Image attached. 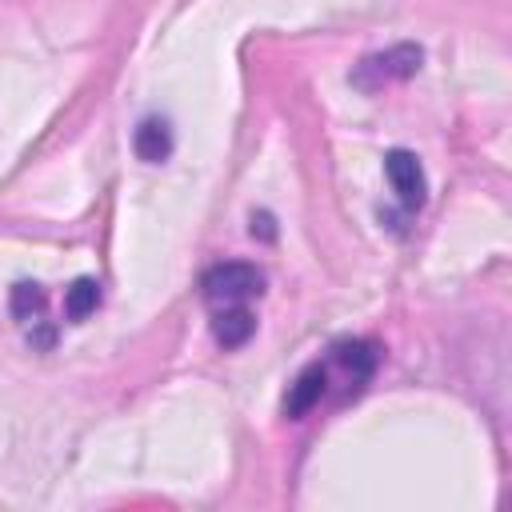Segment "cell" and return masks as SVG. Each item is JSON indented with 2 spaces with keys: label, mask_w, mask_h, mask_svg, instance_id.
Masks as SVG:
<instances>
[{
  "label": "cell",
  "mask_w": 512,
  "mask_h": 512,
  "mask_svg": "<svg viewBox=\"0 0 512 512\" xmlns=\"http://www.w3.org/2000/svg\"><path fill=\"white\" fill-rule=\"evenodd\" d=\"M384 172H388L392 192H396V200L404 204V212L424 208V200H428V176H424L420 160H416L408 148H392V152L384 156Z\"/></svg>",
  "instance_id": "obj_3"
},
{
  "label": "cell",
  "mask_w": 512,
  "mask_h": 512,
  "mask_svg": "<svg viewBox=\"0 0 512 512\" xmlns=\"http://www.w3.org/2000/svg\"><path fill=\"white\" fill-rule=\"evenodd\" d=\"M44 304H48V296H44V288H40V284H32V280H20V284H12L8 308H12V316H16L24 328L44 320Z\"/></svg>",
  "instance_id": "obj_7"
},
{
  "label": "cell",
  "mask_w": 512,
  "mask_h": 512,
  "mask_svg": "<svg viewBox=\"0 0 512 512\" xmlns=\"http://www.w3.org/2000/svg\"><path fill=\"white\" fill-rule=\"evenodd\" d=\"M332 392V368H328V356L324 360H316V364H308L296 380H292V388H288V396H284V416L288 420H304L312 408H320V400Z\"/></svg>",
  "instance_id": "obj_4"
},
{
  "label": "cell",
  "mask_w": 512,
  "mask_h": 512,
  "mask_svg": "<svg viewBox=\"0 0 512 512\" xmlns=\"http://www.w3.org/2000/svg\"><path fill=\"white\" fill-rule=\"evenodd\" d=\"M200 292L208 300V308H232V304H248L252 296L264 292V272L256 264H240V260H228V264H216L204 272L200 280Z\"/></svg>",
  "instance_id": "obj_1"
},
{
  "label": "cell",
  "mask_w": 512,
  "mask_h": 512,
  "mask_svg": "<svg viewBox=\"0 0 512 512\" xmlns=\"http://www.w3.org/2000/svg\"><path fill=\"white\" fill-rule=\"evenodd\" d=\"M252 332H256V316L248 312V304L212 308V336L220 348H240V344H248Z\"/></svg>",
  "instance_id": "obj_5"
},
{
  "label": "cell",
  "mask_w": 512,
  "mask_h": 512,
  "mask_svg": "<svg viewBox=\"0 0 512 512\" xmlns=\"http://www.w3.org/2000/svg\"><path fill=\"white\" fill-rule=\"evenodd\" d=\"M132 148H136V156H140L144 164H160V160H168V156H172V128H168V120H160V116H144V120L136 124Z\"/></svg>",
  "instance_id": "obj_6"
},
{
  "label": "cell",
  "mask_w": 512,
  "mask_h": 512,
  "mask_svg": "<svg viewBox=\"0 0 512 512\" xmlns=\"http://www.w3.org/2000/svg\"><path fill=\"white\" fill-rule=\"evenodd\" d=\"M420 60H424V52H420L416 44H396V48H388V52H376V56L360 60L356 72H352V84L376 92V88L388 84V80H408V76L420 68Z\"/></svg>",
  "instance_id": "obj_2"
},
{
  "label": "cell",
  "mask_w": 512,
  "mask_h": 512,
  "mask_svg": "<svg viewBox=\"0 0 512 512\" xmlns=\"http://www.w3.org/2000/svg\"><path fill=\"white\" fill-rule=\"evenodd\" d=\"M96 304H100V284H96L92 276H80V280H72V288L64 292V316H68L72 324L88 320V316L96 312Z\"/></svg>",
  "instance_id": "obj_8"
}]
</instances>
